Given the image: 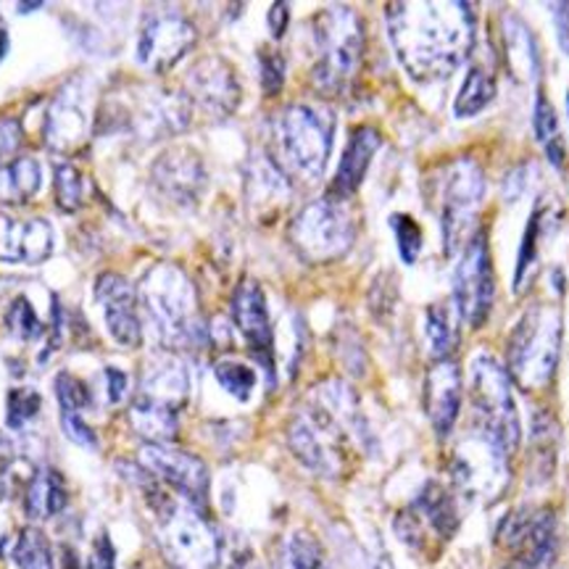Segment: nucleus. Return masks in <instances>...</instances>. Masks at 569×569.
Listing matches in <instances>:
<instances>
[{"label": "nucleus", "mask_w": 569, "mask_h": 569, "mask_svg": "<svg viewBox=\"0 0 569 569\" xmlns=\"http://www.w3.org/2000/svg\"><path fill=\"white\" fill-rule=\"evenodd\" d=\"M388 32L401 67L417 82L451 77L475 42V11L469 3H390Z\"/></svg>", "instance_id": "obj_1"}, {"label": "nucleus", "mask_w": 569, "mask_h": 569, "mask_svg": "<svg viewBox=\"0 0 569 569\" xmlns=\"http://www.w3.org/2000/svg\"><path fill=\"white\" fill-rule=\"evenodd\" d=\"M317 398L290 422V451L311 472L340 478L348 467V436L361 438L359 409L351 390L340 382H327L317 390Z\"/></svg>", "instance_id": "obj_2"}, {"label": "nucleus", "mask_w": 569, "mask_h": 569, "mask_svg": "<svg viewBox=\"0 0 569 569\" xmlns=\"http://www.w3.org/2000/svg\"><path fill=\"white\" fill-rule=\"evenodd\" d=\"M336 140V113L325 106L293 103L274 117L272 161L282 174L317 182L325 174Z\"/></svg>", "instance_id": "obj_3"}, {"label": "nucleus", "mask_w": 569, "mask_h": 569, "mask_svg": "<svg viewBox=\"0 0 569 569\" xmlns=\"http://www.w3.org/2000/svg\"><path fill=\"white\" fill-rule=\"evenodd\" d=\"M140 303L151 319L161 343L198 348L206 343V325L198 315V296L180 267L159 261L140 280Z\"/></svg>", "instance_id": "obj_4"}, {"label": "nucleus", "mask_w": 569, "mask_h": 569, "mask_svg": "<svg viewBox=\"0 0 569 569\" xmlns=\"http://www.w3.org/2000/svg\"><path fill=\"white\" fill-rule=\"evenodd\" d=\"M315 84L327 96H340L365 56V24L348 6H330L315 19Z\"/></svg>", "instance_id": "obj_5"}, {"label": "nucleus", "mask_w": 569, "mask_h": 569, "mask_svg": "<svg viewBox=\"0 0 569 569\" xmlns=\"http://www.w3.org/2000/svg\"><path fill=\"white\" fill-rule=\"evenodd\" d=\"M148 503L159 517L156 532L161 549L177 569H217L219 538L203 519V511L190 507L188 501H177L159 486L148 490Z\"/></svg>", "instance_id": "obj_6"}, {"label": "nucleus", "mask_w": 569, "mask_h": 569, "mask_svg": "<svg viewBox=\"0 0 569 569\" xmlns=\"http://www.w3.org/2000/svg\"><path fill=\"white\" fill-rule=\"evenodd\" d=\"M469 407H472L475 430L511 457L519 443V415L511 396L509 372L493 356H478L469 369Z\"/></svg>", "instance_id": "obj_7"}, {"label": "nucleus", "mask_w": 569, "mask_h": 569, "mask_svg": "<svg viewBox=\"0 0 569 569\" xmlns=\"http://www.w3.org/2000/svg\"><path fill=\"white\" fill-rule=\"evenodd\" d=\"M482 196H486V174H482L478 161L469 159V156H459V159L446 163L436 182L446 251L453 253L459 246L469 243L467 232H472Z\"/></svg>", "instance_id": "obj_8"}, {"label": "nucleus", "mask_w": 569, "mask_h": 569, "mask_svg": "<svg viewBox=\"0 0 569 569\" xmlns=\"http://www.w3.org/2000/svg\"><path fill=\"white\" fill-rule=\"evenodd\" d=\"M290 243L306 261L325 264L351 251L356 222L338 198H322L296 213L290 222Z\"/></svg>", "instance_id": "obj_9"}, {"label": "nucleus", "mask_w": 569, "mask_h": 569, "mask_svg": "<svg viewBox=\"0 0 569 569\" xmlns=\"http://www.w3.org/2000/svg\"><path fill=\"white\" fill-rule=\"evenodd\" d=\"M561 322L559 315L543 306H536L509 338V369L522 386H543L549 382L559 359Z\"/></svg>", "instance_id": "obj_10"}, {"label": "nucleus", "mask_w": 569, "mask_h": 569, "mask_svg": "<svg viewBox=\"0 0 569 569\" xmlns=\"http://www.w3.org/2000/svg\"><path fill=\"white\" fill-rule=\"evenodd\" d=\"M196 46V27L180 9L156 6L146 11L138 38V61L142 69L161 74L172 69Z\"/></svg>", "instance_id": "obj_11"}, {"label": "nucleus", "mask_w": 569, "mask_h": 569, "mask_svg": "<svg viewBox=\"0 0 569 569\" xmlns=\"http://www.w3.org/2000/svg\"><path fill=\"white\" fill-rule=\"evenodd\" d=\"M496 280L493 264H490V248L486 232H475L465 246L461 261L453 280V298H457L459 315L469 327L486 325L493 309Z\"/></svg>", "instance_id": "obj_12"}, {"label": "nucleus", "mask_w": 569, "mask_h": 569, "mask_svg": "<svg viewBox=\"0 0 569 569\" xmlns=\"http://www.w3.org/2000/svg\"><path fill=\"white\" fill-rule=\"evenodd\" d=\"M140 469L177 490L190 507H209V469L193 453L172 443H146L140 448Z\"/></svg>", "instance_id": "obj_13"}, {"label": "nucleus", "mask_w": 569, "mask_h": 569, "mask_svg": "<svg viewBox=\"0 0 569 569\" xmlns=\"http://www.w3.org/2000/svg\"><path fill=\"white\" fill-rule=\"evenodd\" d=\"M507 453L478 432L469 440H461L453 453V480L467 496L493 501L507 482Z\"/></svg>", "instance_id": "obj_14"}, {"label": "nucleus", "mask_w": 569, "mask_h": 569, "mask_svg": "<svg viewBox=\"0 0 569 569\" xmlns=\"http://www.w3.org/2000/svg\"><path fill=\"white\" fill-rule=\"evenodd\" d=\"M425 528H430L432 536L448 540L459 530V509L453 496L443 486L430 482L411 507L398 515L396 530L401 540H407L415 549H422L427 543Z\"/></svg>", "instance_id": "obj_15"}, {"label": "nucleus", "mask_w": 569, "mask_h": 569, "mask_svg": "<svg viewBox=\"0 0 569 569\" xmlns=\"http://www.w3.org/2000/svg\"><path fill=\"white\" fill-rule=\"evenodd\" d=\"M184 98L209 117H230L240 103L238 74L219 56H206L184 77Z\"/></svg>", "instance_id": "obj_16"}, {"label": "nucleus", "mask_w": 569, "mask_h": 569, "mask_svg": "<svg viewBox=\"0 0 569 569\" xmlns=\"http://www.w3.org/2000/svg\"><path fill=\"white\" fill-rule=\"evenodd\" d=\"M88 88L82 82H71L53 98L46 119V140L56 153H74L88 138L90 111Z\"/></svg>", "instance_id": "obj_17"}, {"label": "nucleus", "mask_w": 569, "mask_h": 569, "mask_svg": "<svg viewBox=\"0 0 569 569\" xmlns=\"http://www.w3.org/2000/svg\"><path fill=\"white\" fill-rule=\"evenodd\" d=\"M232 322L238 325L240 336L251 346L256 359L272 372V322H269V309L264 290L259 282L243 280L232 296Z\"/></svg>", "instance_id": "obj_18"}, {"label": "nucleus", "mask_w": 569, "mask_h": 569, "mask_svg": "<svg viewBox=\"0 0 569 569\" xmlns=\"http://www.w3.org/2000/svg\"><path fill=\"white\" fill-rule=\"evenodd\" d=\"M96 298L103 306L106 327H109L111 338L124 348L138 346L142 338V327L132 284L119 274H101L96 282Z\"/></svg>", "instance_id": "obj_19"}, {"label": "nucleus", "mask_w": 569, "mask_h": 569, "mask_svg": "<svg viewBox=\"0 0 569 569\" xmlns=\"http://www.w3.org/2000/svg\"><path fill=\"white\" fill-rule=\"evenodd\" d=\"M53 253V227L46 219H13L0 213V261L42 264Z\"/></svg>", "instance_id": "obj_20"}, {"label": "nucleus", "mask_w": 569, "mask_h": 569, "mask_svg": "<svg viewBox=\"0 0 569 569\" xmlns=\"http://www.w3.org/2000/svg\"><path fill=\"white\" fill-rule=\"evenodd\" d=\"M156 188L177 203H193L206 188V167L201 156L177 148L159 156L151 169Z\"/></svg>", "instance_id": "obj_21"}, {"label": "nucleus", "mask_w": 569, "mask_h": 569, "mask_svg": "<svg viewBox=\"0 0 569 569\" xmlns=\"http://www.w3.org/2000/svg\"><path fill=\"white\" fill-rule=\"evenodd\" d=\"M425 409L438 436H448L461 409V372L451 359L430 367L425 380Z\"/></svg>", "instance_id": "obj_22"}, {"label": "nucleus", "mask_w": 569, "mask_h": 569, "mask_svg": "<svg viewBox=\"0 0 569 569\" xmlns=\"http://www.w3.org/2000/svg\"><path fill=\"white\" fill-rule=\"evenodd\" d=\"M190 377L188 367L177 359H153L142 372L140 398L156 403V407L180 411L188 403Z\"/></svg>", "instance_id": "obj_23"}, {"label": "nucleus", "mask_w": 569, "mask_h": 569, "mask_svg": "<svg viewBox=\"0 0 569 569\" xmlns=\"http://www.w3.org/2000/svg\"><path fill=\"white\" fill-rule=\"evenodd\" d=\"M380 142H382V138L375 127H359V130H353L351 138H348L343 159H340L336 180H332V184H330L332 198L343 201V198L353 196L356 190H359V184L365 182L367 169H369V163H372Z\"/></svg>", "instance_id": "obj_24"}, {"label": "nucleus", "mask_w": 569, "mask_h": 569, "mask_svg": "<svg viewBox=\"0 0 569 569\" xmlns=\"http://www.w3.org/2000/svg\"><path fill=\"white\" fill-rule=\"evenodd\" d=\"M290 198L288 177L272 159H256L248 169V201L259 211H277Z\"/></svg>", "instance_id": "obj_25"}, {"label": "nucleus", "mask_w": 569, "mask_h": 569, "mask_svg": "<svg viewBox=\"0 0 569 569\" xmlns=\"http://www.w3.org/2000/svg\"><path fill=\"white\" fill-rule=\"evenodd\" d=\"M42 182L40 163L32 156H17L0 167V203L21 206L38 196Z\"/></svg>", "instance_id": "obj_26"}, {"label": "nucleus", "mask_w": 569, "mask_h": 569, "mask_svg": "<svg viewBox=\"0 0 569 569\" xmlns=\"http://www.w3.org/2000/svg\"><path fill=\"white\" fill-rule=\"evenodd\" d=\"M503 42L507 63L517 82H532L538 77V48L528 27L517 17L503 19Z\"/></svg>", "instance_id": "obj_27"}, {"label": "nucleus", "mask_w": 569, "mask_h": 569, "mask_svg": "<svg viewBox=\"0 0 569 569\" xmlns=\"http://www.w3.org/2000/svg\"><path fill=\"white\" fill-rule=\"evenodd\" d=\"M130 422L132 430L146 440V443H172L180 430V411L156 407V403L146 401V398H134L130 407Z\"/></svg>", "instance_id": "obj_28"}, {"label": "nucleus", "mask_w": 569, "mask_h": 569, "mask_svg": "<svg viewBox=\"0 0 569 569\" xmlns=\"http://www.w3.org/2000/svg\"><path fill=\"white\" fill-rule=\"evenodd\" d=\"M63 503H67V490H63L59 475L51 472V469H42V472L34 475L24 496L27 517L42 522V519H51L59 515Z\"/></svg>", "instance_id": "obj_29"}, {"label": "nucleus", "mask_w": 569, "mask_h": 569, "mask_svg": "<svg viewBox=\"0 0 569 569\" xmlns=\"http://www.w3.org/2000/svg\"><path fill=\"white\" fill-rule=\"evenodd\" d=\"M496 98V74L486 63H475L467 71V80L461 84L457 103H453V113L459 119L475 117Z\"/></svg>", "instance_id": "obj_30"}, {"label": "nucleus", "mask_w": 569, "mask_h": 569, "mask_svg": "<svg viewBox=\"0 0 569 569\" xmlns=\"http://www.w3.org/2000/svg\"><path fill=\"white\" fill-rule=\"evenodd\" d=\"M277 569H330L317 543L309 532L296 530L282 540L280 553H277Z\"/></svg>", "instance_id": "obj_31"}, {"label": "nucleus", "mask_w": 569, "mask_h": 569, "mask_svg": "<svg viewBox=\"0 0 569 569\" xmlns=\"http://www.w3.org/2000/svg\"><path fill=\"white\" fill-rule=\"evenodd\" d=\"M532 124H536V134L538 140L543 142L549 161L553 167H561V161H565V142H561V134H559V119H557V111H553V106L546 101L543 96H538L536 101V117H532Z\"/></svg>", "instance_id": "obj_32"}, {"label": "nucleus", "mask_w": 569, "mask_h": 569, "mask_svg": "<svg viewBox=\"0 0 569 569\" xmlns=\"http://www.w3.org/2000/svg\"><path fill=\"white\" fill-rule=\"evenodd\" d=\"M11 557L17 561L19 569H53L51 546H48L46 536L34 528L19 532Z\"/></svg>", "instance_id": "obj_33"}, {"label": "nucleus", "mask_w": 569, "mask_h": 569, "mask_svg": "<svg viewBox=\"0 0 569 569\" xmlns=\"http://www.w3.org/2000/svg\"><path fill=\"white\" fill-rule=\"evenodd\" d=\"M427 336H430L432 351L440 359H448V353L457 346V327H453L451 309L446 303H432L427 309Z\"/></svg>", "instance_id": "obj_34"}, {"label": "nucleus", "mask_w": 569, "mask_h": 569, "mask_svg": "<svg viewBox=\"0 0 569 569\" xmlns=\"http://www.w3.org/2000/svg\"><path fill=\"white\" fill-rule=\"evenodd\" d=\"M84 201L82 172L69 161L56 163V203L63 213H74Z\"/></svg>", "instance_id": "obj_35"}, {"label": "nucleus", "mask_w": 569, "mask_h": 569, "mask_svg": "<svg viewBox=\"0 0 569 569\" xmlns=\"http://www.w3.org/2000/svg\"><path fill=\"white\" fill-rule=\"evenodd\" d=\"M213 375H217L219 386H222L227 393L238 398V401H248L256 388V372L243 361L238 359H222L217 367H213Z\"/></svg>", "instance_id": "obj_36"}, {"label": "nucleus", "mask_w": 569, "mask_h": 569, "mask_svg": "<svg viewBox=\"0 0 569 569\" xmlns=\"http://www.w3.org/2000/svg\"><path fill=\"white\" fill-rule=\"evenodd\" d=\"M6 327H9V332L17 340H24V343H30V340H38L42 336V322L34 315L32 303L27 301V298H17L9 306V311H6Z\"/></svg>", "instance_id": "obj_37"}, {"label": "nucleus", "mask_w": 569, "mask_h": 569, "mask_svg": "<svg viewBox=\"0 0 569 569\" xmlns=\"http://www.w3.org/2000/svg\"><path fill=\"white\" fill-rule=\"evenodd\" d=\"M40 411V393L32 388H13L9 393V422L11 430H21Z\"/></svg>", "instance_id": "obj_38"}, {"label": "nucleus", "mask_w": 569, "mask_h": 569, "mask_svg": "<svg viewBox=\"0 0 569 569\" xmlns=\"http://www.w3.org/2000/svg\"><path fill=\"white\" fill-rule=\"evenodd\" d=\"M390 224H393L396 230L401 259L407 261V264H415L419 251H422V230H419V224L411 217H407V213H396V217L390 219Z\"/></svg>", "instance_id": "obj_39"}, {"label": "nucleus", "mask_w": 569, "mask_h": 569, "mask_svg": "<svg viewBox=\"0 0 569 569\" xmlns=\"http://www.w3.org/2000/svg\"><path fill=\"white\" fill-rule=\"evenodd\" d=\"M56 396H59L61 411H71V415H80L82 409L90 407V390L84 382L71 377L69 372H61L56 377Z\"/></svg>", "instance_id": "obj_40"}, {"label": "nucleus", "mask_w": 569, "mask_h": 569, "mask_svg": "<svg viewBox=\"0 0 569 569\" xmlns=\"http://www.w3.org/2000/svg\"><path fill=\"white\" fill-rule=\"evenodd\" d=\"M24 142V132L17 117H0V167L17 159V151Z\"/></svg>", "instance_id": "obj_41"}, {"label": "nucleus", "mask_w": 569, "mask_h": 569, "mask_svg": "<svg viewBox=\"0 0 569 569\" xmlns=\"http://www.w3.org/2000/svg\"><path fill=\"white\" fill-rule=\"evenodd\" d=\"M261 84H264L267 96L280 92L284 82V59L277 51H261Z\"/></svg>", "instance_id": "obj_42"}, {"label": "nucleus", "mask_w": 569, "mask_h": 569, "mask_svg": "<svg viewBox=\"0 0 569 569\" xmlns=\"http://www.w3.org/2000/svg\"><path fill=\"white\" fill-rule=\"evenodd\" d=\"M61 425H63V432H67L69 440H74L77 446L96 448L98 438H96V432L90 430V425L84 422L82 415H71V411H61Z\"/></svg>", "instance_id": "obj_43"}, {"label": "nucleus", "mask_w": 569, "mask_h": 569, "mask_svg": "<svg viewBox=\"0 0 569 569\" xmlns=\"http://www.w3.org/2000/svg\"><path fill=\"white\" fill-rule=\"evenodd\" d=\"M113 561H117V553H113V546L109 536H103L96 540V546H92L88 561H84V569H113Z\"/></svg>", "instance_id": "obj_44"}, {"label": "nucleus", "mask_w": 569, "mask_h": 569, "mask_svg": "<svg viewBox=\"0 0 569 569\" xmlns=\"http://www.w3.org/2000/svg\"><path fill=\"white\" fill-rule=\"evenodd\" d=\"M538 230V211L532 217V222L528 224V232H525V243H522V253H519V267H517V288H522L525 272H528V264L532 261V253H536V232Z\"/></svg>", "instance_id": "obj_45"}, {"label": "nucleus", "mask_w": 569, "mask_h": 569, "mask_svg": "<svg viewBox=\"0 0 569 569\" xmlns=\"http://www.w3.org/2000/svg\"><path fill=\"white\" fill-rule=\"evenodd\" d=\"M106 380H109L111 403H122L127 398V390H130V377L119 372V369H106Z\"/></svg>", "instance_id": "obj_46"}, {"label": "nucleus", "mask_w": 569, "mask_h": 569, "mask_svg": "<svg viewBox=\"0 0 569 569\" xmlns=\"http://www.w3.org/2000/svg\"><path fill=\"white\" fill-rule=\"evenodd\" d=\"M269 32L274 34V38H282L284 30H288V21H290V9L284 3H274L272 9H269Z\"/></svg>", "instance_id": "obj_47"}, {"label": "nucleus", "mask_w": 569, "mask_h": 569, "mask_svg": "<svg viewBox=\"0 0 569 569\" xmlns=\"http://www.w3.org/2000/svg\"><path fill=\"white\" fill-rule=\"evenodd\" d=\"M557 19H559V38L565 51L569 53V3L557 6Z\"/></svg>", "instance_id": "obj_48"}, {"label": "nucleus", "mask_w": 569, "mask_h": 569, "mask_svg": "<svg viewBox=\"0 0 569 569\" xmlns=\"http://www.w3.org/2000/svg\"><path fill=\"white\" fill-rule=\"evenodd\" d=\"M230 569H256V565L251 561V557H243V559L234 561V565H232Z\"/></svg>", "instance_id": "obj_49"}, {"label": "nucleus", "mask_w": 569, "mask_h": 569, "mask_svg": "<svg viewBox=\"0 0 569 569\" xmlns=\"http://www.w3.org/2000/svg\"><path fill=\"white\" fill-rule=\"evenodd\" d=\"M6 51H9V34H6V30H0V59H3Z\"/></svg>", "instance_id": "obj_50"}, {"label": "nucleus", "mask_w": 569, "mask_h": 569, "mask_svg": "<svg viewBox=\"0 0 569 569\" xmlns=\"http://www.w3.org/2000/svg\"><path fill=\"white\" fill-rule=\"evenodd\" d=\"M42 3H34V0H30V3H24V6H19V11L21 13H27V11H34V9H40Z\"/></svg>", "instance_id": "obj_51"}]
</instances>
